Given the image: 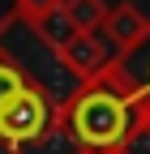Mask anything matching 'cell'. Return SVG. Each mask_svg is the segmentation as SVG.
<instances>
[{
    "label": "cell",
    "instance_id": "6",
    "mask_svg": "<svg viewBox=\"0 0 150 154\" xmlns=\"http://www.w3.org/2000/svg\"><path fill=\"white\" fill-rule=\"evenodd\" d=\"M30 82H39V77H30L26 64H22V56L5 47V22H0V111H5Z\"/></svg>",
    "mask_w": 150,
    "mask_h": 154
},
{
    "label": "cell",
    "instance_id": "2",
    "mask_svg": "<svg viewBox=\"0 0 150 154\" xmlns=\"http://www.w3.org/2000/svg\"><path fill=\"white\" fill-rule=\"evenodd\" d=\"M56 133H60V99H56L43 82H30L5 111H0V137L13 141L17 150L43 146Z\"/></svg>",
    "mask_w": 150,
    "mask_h": 154
},
{
    "label": "cell",
    "instance_id": "9",
    "mask_svg": "<svg viewBox=\"0 0 150 154\" xmlns=\"http://www.w3.org/2000/svg\"><path fill=\"white\" fill-rule=\"evenodd\" d=\"M60 5H64V0H13V17L34 30L39 22H47L52 13H60Z\"/></svg>",
    "mask_w": 150,
    "mask_h": 154
},
{
    "label": "cell",
    "instance_id": "10",
    "mask_svg": "<svg viewBox=\"0 0 150 154\" xmlns=\"http://www.w3.org/2000/svg\"><path fill=\"white\" fill-rule=\"evenodd\" d=\"M0 154H26V150H17L13 141H5V137H0Z\"/></svg>",
    "mask_w": 150,
    "mask_h": 154
},
{
    "label": "cell",
    "instance_id": "7",
    "mask_svg": "<svg viewBox=\"0 0 150 154\" xmlns=\"http://www.w3.org/2000/svg\"><path fill=\"white\" fill-rule=\"evenodd\" d=\"M60 13L77 26V34H99L103 17H107V0H64Z\"/></svg>",
    "mask_w": 150,
    "mask_h": 154
},
{
    "label": "cell",
    "instance_id": "1",
    "mask_svg": "<svg viewBox=\"0 0 150 154\" xmlns=\"http://www.w3.org/2000/svg\"><path fill=\"white\" fill-rule=\"evenodd\" d=\"M60 133L73 154L133 146L146 137V99L133 94L107 64L95 82H82L69 99H60Z\"/></svg>",
    "mask_w": 150,
    "mask_h": 154
},
{
    "label": "cell",
    "instance_id": "11",
    "mask_svg": "<svg viewBox=\"0 0 150 154\" xmlns=\"http://www.w3.org/2000/svg\"><path fill=\"white\" fill-rule=\"evenodd\" d=\"M99 154H133V146H120V150H99Z\"/></svg>",
    "mask_w": 150,
    "mask_h": 154
},
{
    "label": "cell",
    "instance_id": "4",
    "mask_svg": "<svg viewBox=\"0 0 150 154\" xmlns=\"http://www.w3.org/2000/svg\"><path fill=\"white\" fill-rule=\"evenodd\" d=\"M146 26H150V17L137 5L120 0V5H107V17H103V26H99V38L111 47V56H124L129 47H137V38L146 34Z\"/></svg>",
    "mask_w": 150,
    "mask_h": 154
},
{
    "label": "cell",
    "instance_id": "3",
    "mask_svg": "<svg viewBox=\"0 0 150 154\" xmlns=\"http://www.w3.org/2000/svg\"><path fill=\"white\" fill-rule=\"evenodd\" d=\"M56 60L77 77V86H82V82H95L116 56H111V47L103 43L99 34H77V38H69V43L56 51Z\"/></svg>",
    "mask_w": 150,
    "mask_h": 154
},
{
    "label": "cell",
    "instance_id": "8",
    "mask_svg": "<svg viewBox=\"0 0 150 154\" xmlns=\"http://www.w3.org/2000/svg\"><path fill=\"white\" fill-rule=\"evenodd\" d=\"M30 34H34V38H39V43H43V47L56 56V51H60V47L69 43V38H77V26H73L64 13H52L47 22H39V26H34Z\"/></svg>",
    "mask_w": 150,
    "mask_h": 154
},
{
    "label": "cell",
    "instance_id": "12",
    "mask_svg": "<svg viewBox=\"0 0 150 154\" xmlns=\"http://www.w3.org/2000/svg\"><path fill=\"white\" fill-rule=\"evenodd\" d=\"M146 141H150V99H146Z\"/></svg>",
    "mask_w": 150,
    "mask_h": 154
},
{
    "label": "cell",
    "instance_id": "5",
    "mask_svg": "<svg viewBox=\"0 0 150 154\" xmlns=\"http://www.w3.org/2000/svg\"><path fill=\"white\" fill-rule=\"evenodd\" d=\"M111 73H116L133 94L150 99V26H146V34L137 38V47H129L124 56L111 60Z\"/></svg>",
    "mask_w": 150,
    "mask_h": 154
}]
</instances>
